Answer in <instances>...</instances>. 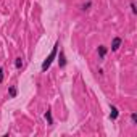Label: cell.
<instances>
[{
    "label": "cell",
    "mask_w": 137,
    "mask_h": 137,
    "mask_svg": "<svg viewBox=\"0 0 137 137\" xmlns=\"http://www.w3.org/2000/svg\"><path fill=\"white\" fill-rule=\"evenodd\" d=\"M58 47H60V45H58V42H57L55 45H53L52 52L48 53V57L45 58V60H44V63H42V71H47V69L50 68V65H52V61L55 60V57H57V53H58Z\"/></svg>",
    "instance_id": "6da1fadb"
},
{
    "label": "cell",
    "mask_w": 137,
    "mask_h": 137,
    "mask_svg": "<svg viewBox=\"0 0 137 137\" xmlns=\"http://www.w3.org/2000/svg\"><path fill=\"white\" fill-rule=\"evenodd\" d=\"M121 42H123L121 37H115V39H113V42H111V50H113V52H116L118 48L121 47Z\"/></svg>",
    "instance_id": "7a4b0ae2"
},
{
    "label": "cell",
    "mask_w": 137,
    "mask_h": 137,
    "mask_svg": "<svg viewBox=\"0 0 137 137\" xmlns=\"http://www.w3.org/2000/svg\"><path fill=\"white\" fill-rule=\"evenodd\" d=\"M58 63H60V68H65V66H66V57H65V52H63V50L60 52V57H58Z\"/></svg>",
    "instance_id": "3957f363"
},
{
    "label": "cell",
    "mask_w": 137,
    "mask_h": 137,
    "mask_svg": "<svg viewBox=\"0 0 137 137\" xmlns=\"http://www.w3.org/2000/svg\"><path fill=\"white\" fill-rule=\"evenodd\" d=\"M106 52H108V48L105 45H98V57H100V60H105Z\"/></svg>",
    "instance_id": "277c9868"
},
{
    "label": "cell",
    "mask_w": 137,
    "mask_h": 137,
    "mask_svg": "<svg viewBox=\"0 0 137 137\" xmlns=\"http://www.w3.org/2000/svg\"><path fill=\"white\" fill-rule=\"evenodd\" d=\"M118 115H119V111H118V108L116 106H111V113H110V119H118Z\"/></svg>",
    "instance_id": "5b68a950"
},
{
    "label": "cell",
    "mask_w": 137,
    "mask_h": 137,
    "mask_svg": "<svg viewBox=\"0 0 137 137\" xmlns=\"http://www.w3.org/2000/svg\"><path fill=\"white\" fill-rule=\"evenodd\" d=\"M45 119H47L48 124H53V118H52V111H50V110L45 111Z\"/></svg>",
    "instance_id": "8992f818"
},
{
    "label": "cell",
    "mask_w": 137,
    "mask_h": 137,
    "mask_svg": "<svg viewBox=\"0 0 137 137\" xmlns=\"http://www.w3.org/2000/svg\"><path fill=\"white\" fill-rule=\"evenodd\" d=\"M16 94H18V89H16V87H10V89H8V95H10L11 98H15Z\"/></svg>",
    "instance_id": "52a82bcc"
},
{
    "label": "cell",
    "mask_w": 137,
    "mask_h": 137,
    "mask_svg": "<svg viewBox=\"0 0 137 137\" xmlns=\"http://www.w3.org/2000/svg\"><path fill=\"white\" fill-rule=\"evenodd\" d=\"M15 66H16L18 69H20V68L23 66V58H21V57H20V58H16V60H15Z\"/></svg>",
    "instance_id": "ba28073f"
},
{
    "label": "cell",
    "mask_w": 137,
    "mask_h": 137,
    "mask_svg": "<svg viewBox=\"0 0 137 137\" xmlns=\"http://www.w3.org/2000/svg\"><path fill=\"white\" fill-rule=\"evenodd\" d=\"M90 7H92V2H90V0H89V2H87V3H84V5L81 7V10H82V11H85V10H89Z\"/></svg>",
    "instance_id": "9c48e42d"
},
{
    "label": "cell",
    "mask_w": 137,
    "mask_h": 137,
    "mask_svg": "<svg viewBox=\"0 0 137 137\" xmlns=\"http://www.w3.org/2000/svg\"><path fill=\"white\" fill-rule=\"evenodd\" d=\"M131 11L134 13V15L137 13V8H136V3H134V2H131Z\"/></svg>",
    "instance_id": "30bf717a"
},
{
    "label": "cell",
    "mask_w": 137,
    "mask_h": 137,
    "mask_svg": "<svg viewBox=\"0 0 137 137\" xmlns=\"http://www.w3.org/2000/svg\"><path fill=\"white\" fill-rule=\"evenodd\" d=\"M131 121H132V124H136V121H137V115L136 113H132L131 115Z\"/></svg>",
    "instance_id": "8fae6325"
},
{
    "label": "cell",
    "mask_w": 137,
    "mask_h": 137,
    "mask_svg": "<svg viewBox=\"0 0 137 137\" xmlns=\"http://www.w3.org/2000/svg\"><path fill=\"white\" fill-rule=\"evenodd\" d=\"M3 82V68H0V84Z\"/></svg>",
    "instance_id": "7c38bea8"
}]
</instances>
